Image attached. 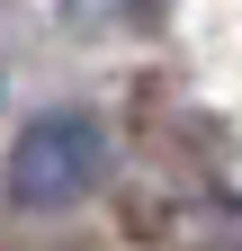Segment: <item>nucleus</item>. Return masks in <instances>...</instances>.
<instances>
[{
	"label": "nucleus",
	"mask_w": 242,
	"mask_h": 251,
	"mask_svg": "<svg viewBox=\"0 0 242 251\" xmlns=\"http://www.w3.org/2000/svg\"><path fill=\"white\" fill-rule=\"evenodd\" d=\"M99 162H108V144H99V126H90V117H36V126L9 144L0 188H9V206H27V215H54V206L90 198Z\"/></svg>",
	"instance_id": "nucleus-1"
}]
</instances>
